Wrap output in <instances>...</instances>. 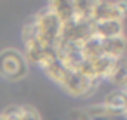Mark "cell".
<instances>
[{"label": "cell", "mask_w": 127, "mask_h": 120, "mask_svg": "<svg viewBox=\"0 0 127 120\" xmlns=\"http://www.w3.org/2000/svg\"><path fill=\"white\" fill-rule=\"evenodd\" d=\"M28 61L23 52L16 49H5L0 52V75L7 80H21L28 73Z\"/></svg>", "instance_id": "1"}, {"label": "cell", "mask_w": 127, "mask_h": 120, "mask_svg": "<svg viewBox=\"0 0 127 120\" xmlns=\"http://www.w3.org/2000/svg\"><path fill=\"white\" fill-rule=\"evenodd\" d=\"M99 84H101V82H94V80L84 77L82 73L71 70V71L66 75L64 82L61 84V89H63L66 94L73 96V97H87V96H91V94H94V92L97 90Z\"/></svg>", "instance_id": "2"}, {"label": "cell", "mask_w": 127, "mask_h": 120, "mask_svg": "<svg viewBox=\"0 0 127 120\" xmlns=\"http://www.w3.org/2000/svg\"><path fill=\"white\" fill-rule=\"evenodd\" d=\"M92 33L99 38H113L124 35V21H99L92 23Z\"/></svg>", "instance_id": "3"}, {"label": "cell", "mask_w": 127, "mask_h": 120, "mask_svg": "<svg viewBox=\"0 0 127 120\" xmlns=\"http://www.w3.org/2000/svg\"><path fill=\"white\" fill-rule=\"evenodd\" d=\"M127 52V40L125 35L113 37V38H103V54L111 59H120Z\"/></svg>", "instance_id": "4"}, {"label": "cell", "mask_w": 127, "mask_h": 120, "mask_svg": "<svg viewBox=\"0 0 127 120\" xmlns=\"http://www.w3.org/2000/svg\"><path fill=\"white\" fill-rule=\"evenodd\" d=\"M106 80L115 84L117 89H122L127 84V56H124V58L115 61V64H113V68H111V71H110Z\"/></svg>", "instance_id": "5"}, {"label": "cell", "mask_w": 127, "mask_h": 120, "mask_svg": "<svg viewBox=\"0 0 127 120\" xmlns=\"http://www.w3.org/2000/svg\"><path fill=\"white\" fill-rule=\"evenodd\" d=\"M101 104L111 111H125L127 110V94L124 92V89H115L103 99Z\"/></svg>", "instance_id": "6"}, {"label": "cell", "mask_w": 127, "mask_h": 120, "mask_svg": "<svg viewBox=\"0 0 127 120\" xmlns=\"http://www.w3.org/2000/svg\"><path fill=\"white\" fill-rule=\"evenodd\" d=\"M47 7L61 23L75 18V2H51L47 4Z\"/></svg>", "instance_id": "7"}, {"label": "cell", "mask_w": 127, "mask_h": 120, "mask_svg": "<svg viewBox=\"0 0 127 120\" xmlns=\"http://www.w3.org/2000/svg\"><path fill=\"white\" fill-rule=\"evenodd\" d=\"M73 120H91V118H89L84 111H78V113L75 115V118H73Z\"/></svg>", "instance_id": "8"}]
</instances>
